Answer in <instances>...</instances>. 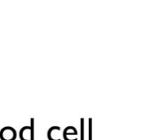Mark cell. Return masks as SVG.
I'll use <instances>...</instances> for the list:
<instances>
[{"label":"cell","mask_w":150,"mask_h":140,"mask_svg":"<svg viewBox=\"0 0 150 140\" xmlns=\"http://www.w3.org/2000/svg\"><path fill=\"white\" fill-rule=\"evenodd\" d=\"M81 131H82V135H81V140H84V119L81 118Z\"/></svg>","instance_id":"cell-5"},{"label":"cell","mask_w":150,"mask_h":140,"mask_svg":"<svg viewBox=\"0 0 150 140\" xmlns=\"http://www.w3.org/2000/svg\"><path fill=\"white\" fill-rule=\"evenodd\" d=\"M17 133L13 127L6 126L0 130V139L1 140H16Z\"/></svg>","instance_id":"cell-2"},{"label":"cell","mask_w":150,"mask_h":140,"mask_svg":"<svg viewBox=\"0 0 150 140\" xmlns=\"http://www.w3.org/2000/svg\"><path fill=\"white\" fill-rule=\"evenodd\" d=\"M78 130L75 127L69 125L64 129L63 138L64 140H78Z\"/></svg>","instance_id":"cell-3"},{"label":"cell","mask_w":150,"mask_h":140,"mask_svg":"<svg viewBox=\"0 0 150 140\" xmlns=\"http://www.w3.org/2000/svg\"><path fill=\"white\" fill-rule=\"evenodd\" d=\"M34 119L31 118L30 125H25L22 127L20 132L19 137L21 140H34Z\"/></svg>","instance_id":"cell-1"},{"label":"cell","mask_w":150,"mask_h":140,"mask_svg":"<svg viewBox=\"0 0 150 140\" xmlns=\"http://www.w3.org/2000/svg\"><path fill=\"white\" fill-rule=\"evenodd\" d=\"M60 127L57 125L52 126L47 131V139L48 140H61L60 138Z\"/></svg>","instance_id":"cell-4"},{"label":"cell","mask_w":150,"mask_h":140,"mask_svg":"<svg viewBox=\"0 0 150 140\" xmlns=\"http://www.w3.org/2000/svg\"><path fill=\"white\" fill-rule=\"evenodd\" d=\"M91 122H92V119L89 118V140H91Z\"/></svg>","instance_id":"cell-6"}]
</instances>
